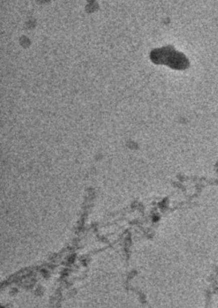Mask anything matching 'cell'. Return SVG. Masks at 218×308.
Segmentation results:
<instances>
[{"label":"cell","mask_w":218,"mask_h":308,"mask_svg":"<svg viewBox=\"0 0 218 308\" xmlns=\"http://www.w3.org/2000/svg\"><path fill=\"white\" fill-rule=\"evenodd\" d=\"M151 59L158 64H165L177 70H183L188 66L187 58L176 52L173 48L165 47L154 50L151 53Z\"/></svg>","instance_id":"6da1fadb"}]
</instances>
